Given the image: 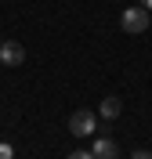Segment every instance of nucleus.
Here are the masks:
<instances>
[{
  "instance_id": "obj_9",
  "label": "nucleus",
  "mask_w": 152,
  "mask_h": 159,
  "mask_svg": "<svg viewBox=\"0 0 152 159\" xmlns=\"http://www.w3.org/2000/svg\"><path fill=\"white\" fill-rule=\"evenodd\" d=\"M141 7H149V11H152V0H141Z\"/></svg>"
},
{
  "instance_id": "obj_7",
  "label": "nucleus",
  "mask_w": 152,
  "mask_h": 159,
  "mask_svg": "<svg viewBox=\"0 0 152 159\" xmlns=\"http://www.w3.org/2000/svg\"><path fill=\"white\" fill-rule=\"evenodd\" d=\"M11 152H15L11 145H0V159H11Z\"/></svg>"
},
{
  "instance_id": "obj_4",
  "label": "nucleus",
  "mask_w": 152,
  "mask_h": 159,
  "mask_svg": "<svg viewBox=\"0 0 152 159\" xmlns=\"http://www.w3.org/2000/svg\"><path fill=\"white\" fill-rule=\"evenodd\" d=\"M120 112H123V101L116 98V94H105V98H101V109H98L101 119H116Z\"/></svg>"
},
{
  "instance_id": "obj_2",
  "label": "nucleus",
  "mask_w": 152,
  "mask_h": 159,
  "mask_svg": "<svg viewBox=\"0 0 152 159\" xmlns=\"http://www.w3.org/2000/svg\"><path fill=\"white\" fill-rule=\"evenodd\" d=\"M94 119H98V116H94L91 109H80V112H72V119H69V130L76 134V138H87V134H94V127H98Z\"/></svg>"
},
{
  "instance_id": "obj_10",
  "label": "nucleus",
  "mask_w": 152,
  "mask_h": 159,
  "mask_svg": "<svg viewBox=\"0 0 152 159\" xmlns=\"http://www.w3.org/2000/svg\"><path fill=\"white\" fill-rule=\"evenodd\" d=\"M109 159H116V156H109Z\"/></svg>"
},
{
  "instance_id": "obj_6",
  "label": "nucleus",
  "mask_w": 152,
  "mask_h": 159,
  "mask_svg": "<svg viewBox=\"0 0 152 159\" xmlns=\"http://www.w3.org/2000/svg\"><path fill=\"white\" fill-rule=\"evenodd\" d=\"M69 159H94V152H69Z\"/></svg>"
},
{
  "instance_id": "obj_5",
  "label": "nucleus",
  "mask_w": 152,
  "mask_h": 159,
  "mask_svg": "<svg viewBox=\"0 0 152 159\" xmlns=\"http://www.w3.org/2000/svg\"><path fill=\"white\" fill-rule=\"evenodd\" d=\"M91 152H94V159H109V156H116L120 148H116V141H112V138H98Z\"/></svg>"
},
{
  "instance_id": "obj_3",
  "label": "nucleus",
  "mask_w": 152,
  "mask_h": 159,
  "mask_svg": "<svg viewBox=\"0 0 152 159\" xmlns=\"http://www.w3.org/2000/svg\"><path fill=\"white\" fill-rule=\"evenodd\" d=\"M0 61L4 65H22L25 61V47H22L18 40H4L0 43Z\"/></svg>"
},
{
  "instance_id": "obj_1",
  "label": "nucleus",
  "mask_w": 152,
  "mask_h": 159,
  "mask_svg": "<svg viewBox=\"0 0 152 159\" xmlns=\"http://www.w3.org/2000/svg\"><path fill=\"white\" fill-rule=\"evenodd\" d=\"M149 25H152L149 7H127V11L120 15V29H123V33H131V36H141Z\"/></svg>"
},
{
  "instance_id": "obj_8",
  "label": "nucleus",
  "mask_w": 152,
  "mask_h": 159,
  "mask_svg": "<svg viewBox=\"0 0 152 159\" xmlns=\"http://www.w3.org/2000/svg\"><path fill=\"white\" fill-rule=\"evenodd\" d=\"M134 159H152V152H134Z\"/></svg>"
}]
</instances>
